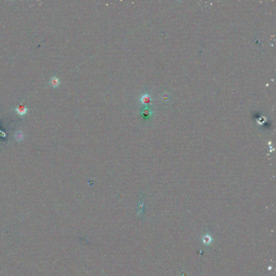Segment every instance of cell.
Here are the masks:
<instances>
[{"label":"cell","instance_id":"obj_3","mask_svg":"<svg viewBox=\"0 0 276 276\" xmlns=\"http://www.w3.org/2000/svg\"><path fill=\"white\" fill-rule=\"evenodd\" d=\"M16 137L17 140H21L23 139L22 137H23V135H22V133H21V132H19V133H18L17 134V135L16 136Z\"/></svg>","mask_w":276,"mask_h":276},{"label":"cell","instance_id":"obj_1","mask_svg":"<svg viewBox=\"0 0 276 276\" xmlns=\"http://www.w3.org/2000/svg\"><path fill=\"white\" fill-rule=\"evenodd\" d=\"M15 110L17 113L21 116L24 115L25 114L27 113L28 111V108L23 105H20L18 107L16 108Z\"/></svg>","mask_w":276,"mask_h":276},{"label":"cell","instance_id":"obj_2","mask_svg":"<svg viewBox=\"0 0 276 276\" xmlns=\"http://www.w3.org/2000/svg\"><path fill=\"white\" fill-rule=\"evenodd\" d=\"M50 83L54 87H56V86H58V85L59 84V80L58 79L56 78L55 77L52 78L51 79Z\"/></svg>","mask_w":276,"mask_h":276}]
</instances>
